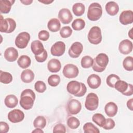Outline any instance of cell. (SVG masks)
<instances>
[{"instance_id":"6da1fadb","label":"cell","mask_w":133,"mask_h":133,"mask_svg":"<svg viewBox=\"0 0 133 133\" xmlns=\"http://www.w3.org/2000/svg\"><path fill=\"white\" fill-rule=\"evenodd\" d=\"M35 99L34 92L31 89H26L21 94L20 105L24 110H30L33 107Z\"/></svg>"},{"instance_id":"7a4b0ae2","label":"cell","mask_w":133,"mask_h":133,"mask_svg":"<svg viewBox=\"0 0 133 133\" xmlns=\"http://www.w3.org/2000/svg\"><path fill=\"white\" fill-rule=\"evenodd\" d=\"M66 89L69 93L77 97L83 96L87 91L86 85L76 81H71L69 82L66 86Z\"/></svg>"},{"instance_id":"3957f363","label":"cell","mask_w":133,"mask_h":133,"mask_svg":"<svg viewBox=\"0 0 133 133\" xmlns=\"http://www.w3.org/2000/svg\"><path fill=\"white\" fill-rule=\"evenodd\" d=\"M93 60L92 69L97 72H103L109 62V57L104 53L99 54Z\"/></svg>"},{"instance_id":"277c9868","label":"cell","mask_w":133,"mask_h":133,"mask_svg":"<svg viewBox=\"0 0 133 133\" xmlns=\"http://www.w3.org/2000/svg\"><path fill=\"white\" fill-rule=\"evenodd\" d=\"M102 15V8L98 3H92L88 7L87 18L89 20L95 21L99 20Z\"/></svg>"},{"instance_id":"5b68a950","label":"cell","mask_w":133,"mask_h":133,"mask_svg":"<svg viewBox=\"0 0 133 133\" xmlns=\"http://www.w3.org/2000/svg\"><path fill=\"white\" fill-rule=\"evenodd\" d=\"M16 27V23L14 19L10 18L4 19L3 16L1 15L0 20V31L3 33H10L14 31Z\"/></svg>"},{"instance_id":"8992f818","label":"cell","mask_w":133,"mask_h":133,"mask_svg":"<svg viewBox=\"0 0 133 133\" xmlns=\"http://www.w3.org/2000/svg\"><path fill=\"white\" fill-rule=\"evenodd\" d=\"M88 39L92 44L97 45L102 41V34L100 28L97 26H92L88 33Z\"/></svg>"},{"instance_id":"52a82bcc","label":"cell","mask_w":133,"mask_h":133,"mask_svg":"<svg viewBox=\"0 0 133 133\" xmlns=\"http://www.w3.org/2000/svg\"><path fill=\"white\" fill-rule=\"evenodd\" d=\"M114 88L125 96H129L133 94L132 84H128L124 81L120 79L117 81L114 85Z\"/></svg>"},{"instance_id":"ba28073f","label":"cell","mask_w":133,"mask_h":133,"mask_svg":"<svg viewBox=\"0 0 133 133\" xmlns=\"http://www.w3.org/2000/svg\"><path fill=\"white\" fill-rule=\"evenodd\" d=\"M99 105V98L98 96L94 93L90 92L86 97L85 102V108L89 111L96 110Z\"/></svg>"},{"instance_id":"9c48e42d","label":"cell","mask_w":133,"mask_h":133,"mask_svg":"<svg viewBox=\"0 0 133 133\" xmlns=\"http://www.w3.org/2000/svg\"><path fill=\"white\" fill-rule=\"evenodd\" d=\"M30 40V35L26 32L20 33L15 39L16 46L20 49L25 48Z\"/></svg>"},{"instance_id":"30bf717a","label":"cell","mask_w":133,"mask_h":133,"mask_svg":"<svg viewBox=\"0 0 133 133\" xmlns=\"http://www.w3.org/2000/svg\"><path fill=\"white\" fill-rule=\"evenodd\" d=\"M62 73L65 77L73 78L77 76L79 73V70L75 65L69 63L64 65Z\"/></svg>"},{"instance_id":"8fae6325","label":"cell","mask_w":133,"mask_h":133,"mask_svg":"<svg viewBox=\"0 0 133 133\" xmlns=\"http://www.w3.org/2000/svg\"><path fill=\"white\" fill-rule=\"evenodd\" d=\"M82 109L81 103L77 100L72 99L70 100L67 104V111L71 115L78 114Z\"/></svg>"},{"instance_id":"7c38bea8","label":"cell","mask_w":133,"mask_h":133,"mask_svg":"<svg viewBox=\"0 0 133 133\" xmlns=\"http://www.w3.org/2000/svg\"><path fill=\"white\" fill-rule=\"evenodd\" d=\"M24 118V113L19 109H14L8 114V120L13 123L21 122Z\"/></svg>"},{"instance_id":"4fadbf2b","label":"cell","mask_w":133,"mask_h":133,"mask_svg":"<svg viewBox=\"0 0 133 133\" xmlns=\"http://www.w3.org/2000/svg\"><path fill=\"white\" fill-rule=\"evenodd\" d=\"M83 50V46L82 44L79 42L73 43L70 47L68 54L69 56L73 58L78 57Z\"/></svg>"},{"instance_id":"5bb4252c","label":"cell","mask_w":133,"mask_h":133,"mask_svg":"<svg viewBox=\"0 0 133 133\" xmlns=\"http://www.w3.org/2000/svg\"><path fill=\"white\" fill-rule=\"evenodd\" d=\"M65 50V45L64 43L62 41H58L52 45L50 49V52L52 56L59 57L64 54Z\"/></svg>"},{"instance_id":"9a60e30c","label":"cell","mask_w":133,"mask_h":133,"mask_svg":"<svg viewBox=\"0 0 133 133\" xmlns=\"http://www.w3.org/2000/svg\"><path fill=\"white\" fill-rule=\"evenodd\" d=\"M58 18L63 24H69L73 19L70 10L67 8H62L58 13Z\"/></svg>"},{"instance_id":"2e32d148","label":"cell","mask_w":133,"mask_h":133,"mask_svg":"<svg viewBox=\"0 0 133 133\" xmlns=\"http://www.w3.org/2000/svg\"><path fill=\"white\" fill-rule=\"evenodd\" d=\"M119 20L123 25H127L133 22V12L130 10L123 11L119 15Z\"/></svg>"},{"instance_id":"e0dca14e","label":"cell","mask_w":133,"mask_h":133,"mask_svg":"<svg viewBox=\"0 0 133 133\" xmlns=\"http://www.w3.org/2000/svg\"><path fill=\"white\" fill-rule=\"evenodd\" d=\"M132 43L129 39H125L119 43L118 50L122 54L127 55L132 51Z\"/></svg>"},{"instance_id":"ac0fdd59","label":"cell","mask_w":133,"mask_h":133,"mask_svg":"<svg viewBox=\"0 0 133 133\" xmlns=\"http://www.w3.org/2000/svg\"><path fill=\"white\" fill-rule=\"evenodd\" d=\"M18 52L14 47H10L7 48L4 52V58L9 62H14L18 57Z\"/></svg>"},{"instance_id":"d6986e66","label":"cell","mask_w":133,"mask_h":133,"mask_svg":"<svg viewBox=\"0 0 133 133\" xmlns=\"http://www.w3.org/2000/svg\"><path fill=\"white\" fill-rule=\"evenodd\" d=\"M87 83L90 88L92 89H97L101 85V78L97 74H92L87 78Z\"/></svg>"},{"instance_id":"ffe728a7","label":"cell","mask_w":133,"mask_h":133,"mask_svg":"<svg viewBox=\"0 0 133 133\" xmlns=\"http://www.w3.org/2000/svg\"><path fill=\"white\" fill-rule=\"evenodd\" d=\"M31 49L34 56L39 55L45 50L43 44L38 40H35L31 43Z\"/></svg>"},{"instance_id":"44dd1931","label":"cell","mask_w":133,"mask_h":133,"mask_svg":"<svg viewBox=\"0 0 133 133\" xmlns=\"http://www.w3.org/2000/svg\"><path fill=\"white\" fill-rule=\"evenodd\" d=\"M118 107L113 102H109L104 107V111L109 117H114L117 112Z\"/></svg>"},{"instance_id":"7402d4cb","label":"cell","mask_w":133,"mask_h":133,"mask_svg":"<svg viewBox=\"0 0 133 133\" xmlns=\"http://www.w3.org/2000/svg\"><path fill=\"white\" fill-rule=\"evenodd\" d=\"M48 70L52 73L59 72L61 68L60 61L57 59H52L50 60L47 64Z\"/></svg>"},{"instance_id":"603a6c76","label":"cell","mask_w":133,"mask_h":133,"mask_svg":"<svg viewBox=\"0 0 133 133\" xmlns=\"http://www.w3.org/2000/svg\"><path fill=\"white\" fill-rule=\"evenodd\" d=\"M105 8L107 13L112 16L116 15L119 11V6L118 4L114 1L108 2L105 5Z\"/></svg>"},{"instance_id":"cb8c5ba5","label":"cell","mask_w":133,"mask_h":133,"mask_svg":"<svg viewBox=\"0 0 133 133\" xmlns=\"http://www.w3.org/2000/svg\"><path fill=\"white\" fill-rule=\"evenodd\" d=\"M22 81L25 83H30L32 82L34 78V73L30 69L23 70L20 75Z\"/></svg>"},{"instance_id":"d4e9b609","label":"cell","mask_w":133,"mask_h":133,"mask_svg":"<svg viewBox=\"0 0 133 133\" xmlns=\"http://www.w3.org/2000/svg\"><path fill=\"white\" fill-rule=\"evenodd\" d=\"M15 1L1 0L0 1V12L1 14H8L10 11L12 5Z\"/></svg>"},{"instance_id":"484cf974","label":"cell","mask_w":133,"mask_h":133,"mask_svg":"<svg viewBox=\"0 0 133 133\" xmlns=\"http://www.w3.org/2000/svg\"><path fill=\"white\" fill-rule=\"evenodd\" d=\"M4 103L8 108H14L17 105L18 100L14 95H8L5 97Z\"/></svg>"},{"instance_id":"4316f807","label":"cell","mask_w":133,"mask_h":133,"mask_svg":"<svg viewBox=\"0 0 133 133\" xmlns=\"http://www.w3.org/2000/svg\"><path fill=\"white\" fill-rule=\"evenodd\" d=\"M47 28L51 32H56L60 30V22L57 18H52L48 21L47 23Z\"/></svg>"},{"instance_id":"83f0119b","label":"cell","mask_w":133,"mask_h":133,"mask_svg":"<svg viewBox=\"0 0 133 133\" xmlns=\"http://www.w3.org/2000/svg\"><path fill=\"white\" fill-rule=\"evenodd\" d=\"M17 63L20 68L26 69L31 65V60L29 56L26 55H22L18 58Z\"/></svg>"},{"instance_id":"f1b7e54d","label":"cell","mask_w":133,"mask_h":133,"mask_svg":"<svg viewBox=\"0 0 133 133\" xmlns=\"http://www.w3.org/2000/svg\"><path fill=\"white\" fill-rule=\"evenodd\" d=\"M85 10V6L81 3H75L72 6L73 12L76 16H81L83 15L84 14Z\"/></svg>"},{"instance_id":"f546056e","label":"cell","mask_w":133,"mask_h":133,"mask_svg":"<svg viewBox=\"0 0 133 133\" xmlns=\"http://www.w3.org/2000/svg\"><path fill=\"white\" fill-rule=\"evenodd\" d=\"M46 125V119L43 116H38L33 122V125L35 128L43 129Z\"/></svg>"},{"instance_id":"4dcf8cb0","label":"cell","mask_w":133,"mask_h":133,"mask_svg":"<svg viewBox=\"0 0 133 133\" xmlns=\"http://www.w3.org/2000/svg\"><path fill=\"white\" fill-rule=\"evenodd\" d=\"M85 26V21L81 18L75 19L72 23V27L75 31H80L83 29Z\"/></svg>"},{"instance_id":"1f68e13d","label":"cell","mask_w":133,"mask_h":133,"mask_svg":"<svg viewBox=\"0 0 133 133\" xmlns=\"http://www.w3.org/2000/svg\"><path fill=\"white\" fill-rule=\"evenodd\" d=\"M92 121L99 126L102 127L105 123V118L100 113H96L92 117Z\"/></svg>"},{"instance_id":"d6a6232c","label":"cell","mask_w":133,"mask_h":133,"mask_svg":"<svg viewBox=\"0 0 133 133\" xmlns=\"http://www.w3.org/2000/svg\"><path fill=\"white\" fill-rule=\"evenodd\" d=\"M0 81L1 83L5 84H8L11 82L12 81V76L10 73L4 72L2 70L0 71Z\"/></svg>"},{"instance_id":"836d02e7","label":"cell","mask_w":133,"mask_h":133,"mask_svg":"<svg viewBox=\"0 0 133 133\" xmlns=\"http://www.w3.org/2000/svg\"><path fill=\"white\" fill-rule=\"evenodd\" d=\"M83 129L85 133H99L100 130L92 123L90 122L86 123L83 126Z\"/></svg>"},{"instance_id":"e575fe53","label":"cell","mask_w":133,"mask_h":133,"mask_svg":"<svg viewBox=\"0 0 133 133\" xmlns=\"http://www.w3.org/2000/svg\"><path fill=\"white\" fill-rule=\"evenodd\" d=\"M123 68L128 71L133 70V58L131 56L126 57L123 61Z\"/></svg>"},{"instance_id":"d590c367","label":"cell","mask_w":133,"mask_h":133,"mask_svg":"<svg viewBox=\"0 0 133 133\" xmlns=\"http://www.w3.org/2000/svg\"><path fill=\"white\" fill-rule=\"evenodd\" d=\"M93 59L89 56H85L83 57L81 61V64L83 68L87 69L92 66L93 64Z\"/></svg>"},{"instance_id":"8d00e7d4","label":"cell","mask_w":133,"mask_h":133,"mask_svg":"<svg viewBox=\"0 0 133 133\" xmlns=\"http://www.w3.org/2000/svg\"><path fill=\"white\" fill-rule=\"evenodd\" d=\"M67 125L71 129H76L80 125V122L78 118L74 116L70 117L67 120Z\"/></svg>"},{"instance_id":"74e56055","label":"cell","mask_w":133,"mask_h":133,"mask_svg":"<svg viewBox=\"0 0 133 133\" xmlns=\"http://www.w3.org/2000/svg\"><path fill=\"white\" fill-rule=\"evenodd\" d=\"M60 82V77L57 74H52L48 78V83L52 87L58 86Z\"/></svg>"},{"instance_id":"f35d334b","label":"cell","mask_w":133,"mask_h":133,"mask_svg":"<svg viewBox=\"0 0 133 133\" xmlns=\"http://www.w3.org/2000/svg\"><path fill=\"white\" fill-rule=\"evenodd\" d=\"M119 79L120 78L118 75L114 74H111L107 77L106 82L109 86L112 88H114L115 84Z\"/></svg>"},{"instance_id":"ab89813d","label":"cell","mask_w":133,"mask_h":133,"mask_svg":"<svg viewBox=\"0 0 133 133\" xmlns=\"http://www.w3.org/2000/svg\"><path fill=\"white\" fill-rule=\"evenodd\" d=\"M72 33V30L69 26H63L60 29V36L64 38L70 37Z\"/></svg>"},{"instance_id":"60d3db41","label":"cell","mask_w":133,"mask_h":133,"mask_svg":"<svg viewBox=\"0 0 133 133\" xmlns=\"http://www.w3.org/2000/svg\"><path fill=\"white\" fill-rule=\"evenodd\" d=\"M34 88L37 92L39 93H43L46 89V85L44 82L42 81H38L35 83Z\"/></svg>"},{"instance_id":"b9f144b4","label":"cell","mask_w":133,"mask_h":133,"mask_svg":"<svg viewBox=\"0 0 133 133\" xmlns=\"http://www.w3.org/2000/svg\"><path fill=\"white\" fill-rule=\"evenodd\" d=\"M115 123L114 120L110 118H108L105 119V123L102 127L105 130H110L113 129L115 127Z\"/></svg>"},{"instance_id":"7bdbcfd3","label":"cell","mask_w":133,"mask_h":133,"mask_svg":"<svg viewBox=\"0 0 133 133\" xmlns=\"http://www.w3.org/2000/svg\"><path fill=\"white\" fill-rule=\"evenodd\" d=\"M38 38L43 41H46L49 38V33L46 30H41L38 34Z\"/></svg>"},{"instance_id":"ee69618b","label":"cell","mask_w":133,"mask_h":133,"mask_svg":"<svg viewBox=\"0 0 133 133\" xmlns=\"http://www.w3.org/2000/svg\"><path fill=\"white\" fill-rule=\"evenodd\" d=\"M47 51L45 49L44 52L37 56H34L35 60L38 62H44L47 58Z\"/></svg>"},{"instance_id":"f6af8a7d","label":"cell","mask_w":133,"mask_h":133,"mask_svg":"<svg viewBox=\"0 0 133 133\" xmlns=\"http://www.w3.org/2000/svg\"><path fill=\"white\" fill-rule=\"evenodd\" d=\"M52 131L53 132H65L66 128L63 124L59 123L54 126Z\"/></svg>"},{"instance_id":"bcb514c9","label":"cell","mask_w":133,"mask_h":133,"mask_svg":"<svg viewBox=\"0 0 133 133\" xmlns=\"http://www.w3.org/2000/svg\"><path fill=\"white\" fill-rule=\"evenodd\" d=\"M0 129L2 133H6L9 131V127L7 123L1 121L0 122Z\"/></svg>"},{"instance_id":"7dc6e473","label":"cell","mask_w":133,"mask_h":133,"mask_svg":"<svg viewBox=\"0 0 133 133\" xmlns=\"http://www.w3.org/2000/svg\"><path fill=\"white\" fill-rule=\"evenodd\" d=\"M133 104V99L132 98L130 99L127 102V106L128 108L131 111L133 110V104Z\"/></svg>"},{"instance_id":"c3c4849f","label":"cell","mask_w":133,"mask_h":133,"mask_svg":"<svg viewBox=\"0 0 133 133\" xmlns=\"http://www.w3.org/2000/svg\"><path fill=\"white\" fill-rule=\"evenodd\" d=\"M20 2L24 5H30L33 2V1L32 0H24V1H20Z\"/></svg>"},{"instance_id":"681fc988","label":"cell","mask_w":133,"mask_h":133,"mask_svg":"<svg viewBox=\"0 0 133 133\" xmlns=\"http://www.w3.org/2000/svg\"><path fill=\"white\" fill-rule=\"evenodd\" d=\"M39 2L42 3H43L44 4H46V5H48L51 3H52L54 2V1H49V0H47V1H45V0H44V1H39Z\"/></svg>"},{"instance_id":"f907efd6","label":"cell","mask_w":133,"mask_h":133,"mask_svg":"<svg viewBox=\"0 0 133 133\" xmlns=\"http://www.w3.org/2000/svg\"><path fill=\"white\" fill-rule=\"evenodd\" d=\"M32 132H36V133H42L44 132V131L42 130V129L38 128H36V129L32 131Z\"/></svg>"},{"instance_id":"816d5d0a","label":"cell","mask_w":133,"mask_h":133,"mask_svg":"<svg viewBox=\"0 0 133 133\" xmlns=\"http://www.w3.org/2000/svg\"><path fill=\"white\" fill-rule=\"evenodd\" d=\"M132 28H131L130 31H129L128 32V36H129V37L131 38V39H132Z\"/></svg>"}]
</instances>
